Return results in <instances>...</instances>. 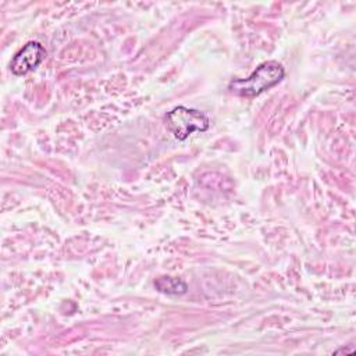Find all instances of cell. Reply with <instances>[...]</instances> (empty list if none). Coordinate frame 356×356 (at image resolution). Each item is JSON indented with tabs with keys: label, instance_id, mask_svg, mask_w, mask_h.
<instances>
[{
	"label": "cell",
	"instance_id": "cell-1",
	"mask_svg": "<svg viewBox=\"0 0 356 356\" xmlns=\"http://www.w3.org/2000/svg\"><path fill=\"white\" fill-rule=\"evenodd\" d=\"M284 76V67L278 61L270 60L261 63L248 78L232 79L228 83V89L236 96L256 97L280 83Z\"/></svg>",
	"mask_w": 356,
	"mask_h": 356
},
{
	"label": "cell",
	"instance_id": "cell-4",
	"mask_svg": "<svg viewBox=\"0 0 356 356\" xmlns=\"http://www.w3.org/2000/svg\"><path fill=\"white\" fill-rule=\"evenodd\" d=\"M154 286L157 291L167 295H182L188 291V285L185 281L172 277H159L154 281Z\"/></svg>",
	"mask_w": 356,
	"mask_h": 356
},
{
	"label": "cell",
	"instance_id": "cell-2",
	"mask_svg": "<svg viewBox=\"0 0 356 356\" xmlns=\"http://www.w3.org/2000/svg\"><path fill=\"white\" fill-rule=\"evenodd\" d=\"M165 124L178 140H185L193 132H204L210 128V120L203 111L185 106H177L168 111Z\"/></svg>",
	"mask_w": 356,
	"mask_h": 356
},
{
	"label": "cell",
	"instance_id": "cell-3",
	"mask_svg": "<svg viewBox=\"0 0 356 356\" xmlns=\"http://www.w3.org/2000/svg\"><path fill=\"white\" fill-rule=\"evenodd\" d=\"M46 54L44 47L39 42L31 40L14 54L10 63V70L17 76L25 75L33 71L44 60Z\"/></svg>",
	"mask_w": 356,
	"mask_h": 356
}]
</instances>
